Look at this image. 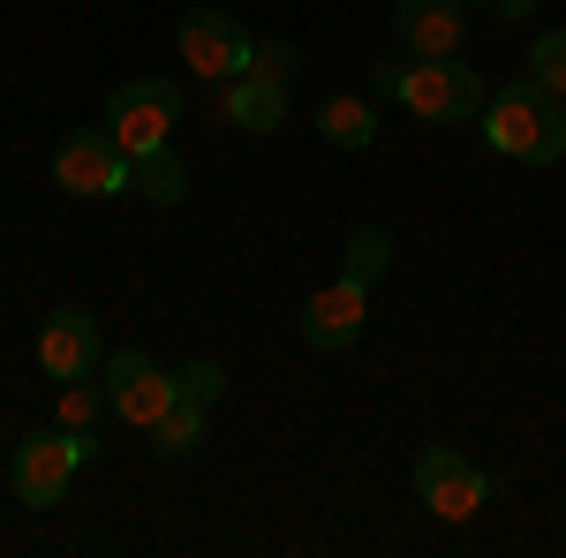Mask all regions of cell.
<instances>
[{"mask_svg": "<svg viewBox=\"0 0 566 558\" xmlns=\"http://www.w3.org/2000/svg\"><path fill=\"white\" fill-rule=\"evenodd\" d=\"M98 461V438L91 430H31L23 445H15V506H31V514H45V506H61L69 498V483H76V468H91Z\"/></svg>", "mask_w": 566, "mask_h": 558, "instance_id": "277c9868", "label": "cell"}, {"mask_svg": "<svg viewBox=\"0 0 566 558\" xmlns=\"http://www.w3.org/2000/svg\"><path fill=\"white\" fill-rule=\"evenodd\" d=\"M98 362H106L98 317L76 309V302H61V309L39 325V370L53 378V386H76V378H98Z\"/></svg>", "mask_w": 566, "mask_h": 558, "instance_id": "9c48e42d", "label": "cell"}, {"mask_svg": "<svg viewBox=\"0 0 566 558\" xmlns=\"http://www.w3.org/2000/svg\"><path fill=\"white\" fill-rule=\"evenodd\" d=\"M53 181L69 197H122V189H136V159L114 144L106 122L98 129H69L53 144Z\"/></svg>", "mask_w": 566, "mask_h": 558, "instance_id": "5b68a950", "label": "cell"}, {"mask_svg": "<svg viewBox=\"0 0 566 558\" xmlns=\"http://www.w3.org/2000/svg\"><path fill=\"white\" fill-rule=\"evenodd\" d=\"M317 136H325L333 151H370V144H378V106H370L363 91H333V98L317 106Z\"/></svg>", "mask_w": 566, "mask_h": 558, "instance_id": "4fadbf2b", "label": "cell"}, {"mask_svg": "<svg viewBox=\"0 0 566 558\" xmlns=\"http://www.w3.org/2000/svg\"><path fill=\"white\" fill-rule=\"evenodd\" d=\"M98 415H114L98 378H76V386H61V423H69V430H91Z\"/></svg>", "mask_w": 566, "mask_h": 558, "instance_id": "ac0fdd59", "label": "cell"}, {"mask_svg": "<svg viewBox=\"0 0 566 558\" xmlns=\"http://www.w3.org/2000/svg\"><path fill=\"white\" fill-rule=\"evenodd\" d=\"M250 69H258V76H280V84H295V76H303V53H295V45H258Z\"/></svg>", "mask_w": 566, "mask_h": 558, "instance_id": "ffe728a7", "label": "cell"}, {"mask_svg": "<svg viewBox=\"0 0 566 558\" xmlns=\"http://www.w3.org/2000/svg\"><path fill=\"white\" fill-rule=\"evenodd\" d=\"M175 45H181V69L205 76V84H234V76L258 61V39H250L227 8H189L175 23Z\"/></svg>", "mask_w": 566, "mask_h": 558, "instance_id": "8992f818", "label": "cell"}, {"mask_svg": "<svg viewBox=\"0 0 566 558\" xmlns=\"http://www.w3.org/2000/svg\"><path fill=\"white\" fill-rule=\"evenodd\" d=\"M181 114H189V98H181V84H167V76H136V84L106 91V129H114V144H122L129 159L175 151Z\"/></svg>", "mask_w": 566, "mask_h": 558, "instance_id": "3957f363", "label": "cell"}, {"mask_svg": "<svg viewBox=\"0 0 566 558\" xmlns=\"http://www.w3.org/2000/svg\"><path fill=\"white\" fill-rule=\"evenodd\" d=\"M528 76L552 91V98H566V31H536V45H528Z\"/></svg>", "mask_w": 566, "mask_h": 558, "instance_id": "e0dca14e", "label": "cell"}, {"mask_svg": "<svg viewBox=\"0 0 566 558\" xmlns=\"http://www.w3.org/2000/svg\"><path fill=\"white\" fill-rule=\"evenodd\" d=\"M461 8H499V0H461Z\"/></svg>", "mask_w": 566, "mask_h": 558, "instance_id": "7402d4cb", "label": "cell"}, {"mask_svg": "<svg viewBox=\"0 0 566 558\" xmlns=\"http://www.w3.org/2000/svg\"><path fill=\"white\" fill-rule=\"evenodd\" d=\"M175 386H181V400L212 408L219 392H227V370H219V362H181V370H175Z\"/></svg>", "mask_w": 566, "mask_h": 558, "instance_id": "d6986e66", "label": "cell"}, {"mask_svg": "<svg viewBox=\"0 0 566 558\" xmlns=\"http://www.w3.org/2000/svg\"><path fill=\"white\" fill-rule=\"evenodd\" d=\"M386 264H392V234H386V227H363V234L348 242V257H340V272L363 280V287H378V280H386Z\"/></svg>", "mask_w": 566, "mask_h": 558, "instance_id": "9a60e30c", "label": "cell"}, {"mask_svg": "<svg viewBox=\"0 0 566 558\" xmlns=\"http://www.w3.org/2000/svg\"><path fill=\"white\" fill-rule=\"evenodd\" d=\"M416 498H423L438 520L461 528V520H476L483 506H491V475H483L461 445H423V453H416Z\"/></svg>", "mask_w": 566, "mask_h": 558, "instance_id": "ba28073f", "label": "cell"}, {"mask_svg": "<svg viewBox=\"0 0 566 558\" xmlns=\"http://www.w3.org/2000/svg\"><path fill=\"white\" fill-rule=\"evenodd\" d=\"M205 415H212V408H197V400H175V408H167V415L151 423V445H159L167 461L197 453V445H205Z\"/></svg>", "mask_w": 566, "mask_h": 558, "instance_id": "5bb4252c", "label": "cell"}, {"mask_svg": "<svg viewBox=\"0 0 566 558\" xmlns=\"http://www.w3.org/2000/svg\"><path fill=\"white\" fill-rule=\"evenodd\" d=\"M528 8H536V0H499V8H491V15H506V23H522Z\"/></svg>", "mask_w": 566, "mask_h": 558, "instance_id": "44dd1931", "label": "cell"}, {"mask_svg": "<svg viewBox=\"0 0 566 558\" xmlns=\"http://www.w3.org/2000/svg\"><path fill=\"white\" fill-rule=\"evenodd\" d=\"M219 122L242 136H272L287 122V84L280 76H258V69H242L234 84H219Z\"/></svg>", "mask_w": 566, "mask_h": 558, "instance_id": "8fae6325", "label": "cell"}, {"mask_svg": "<svg viewBox=\"0 0 566 558\" xmlns=\"http://www.w3.org/2000/svg\"><path fill=\"white\" fill-rule=\"evenodd\" d=\"M363 325H370V287H363V280H348V272L303 302V347H317V355L355 347V340H363Z\"/></svg>", "mask_w": 566, "mask_h": 558, "instance_id": "30bf717a", "label": "cell"}, {"mask_svg": "<svg viewBox=\"0 0 566 558\" xmlns=\"http://www.w3.org/2000/svg\"><path fill=\"white\" fill-rule=\"evenodd\" d=\"M98 386H106V408H114L129 430H151V423H159V415L181 400L175 370H159L144 347H114V355L98 362Z\"/></svg>", "mask_w": 566, "mask_h": 558, "instance_id": "52a82bcc", "label": "cell"}, {"mask_svg": "<svg viewBox=\"0 0 566 558\" xmlns=\"http://www.w3.org/2000/svg\"><path fill=\"white\" fill-rule=\"evenodd\" d=\"M378 98L392 106H408L416 122H431V129H453V122H476L491 84H483L476 69L461 61V53H408V61H378Z\"/></svg>", "mask_w": 566, "mask_h": 558, "instance_id": "6da1fadb", "label": "cell"}, {"mask_svg": "<svg viewBox=\"0 0 566 558\" xmlns=\"http://www.w3.org/2000/svg\"><path fill=\"white\" fill-rule=\"evenodd\" d=\"M483 144L491 151H506V159H522V167H559L566 159V98L522 76V84H499L483 98Z\"/></svg>", "mask_w": 566, "mask_h": 558, "instance_id": "7a4b0ae2", "label": "cell"}, {"mask_svg": "<svg viewBox=\"0 0 566 558\" xmlns=\"http://www.w3.org/2000/svg\"><path fill=\"white\" fill-rule=\"evenodd\" d=\"M136 189H144L151 204H181V197H189V167H181L175 151H159V159H136Z\"/></svg>", "mask_w": 566, "mask_h": 558, "instance_id": "2e32d148", "label": "cell"}, {"mask_svg": "<svg viewBox=\"0 0 566 558\" xmlns=\"http://www.w3.org/2000/svg\"><path fill=\"white\" fill-rule=\"evenodd\" d=\"M461 15H469L461 0H392V31L408 53H461V39H469Z\"/></svg>", "mask_w": 566, "mask_h": 558, "instance_id": "7c38bea8", "label": "cell"}]
</instances>
